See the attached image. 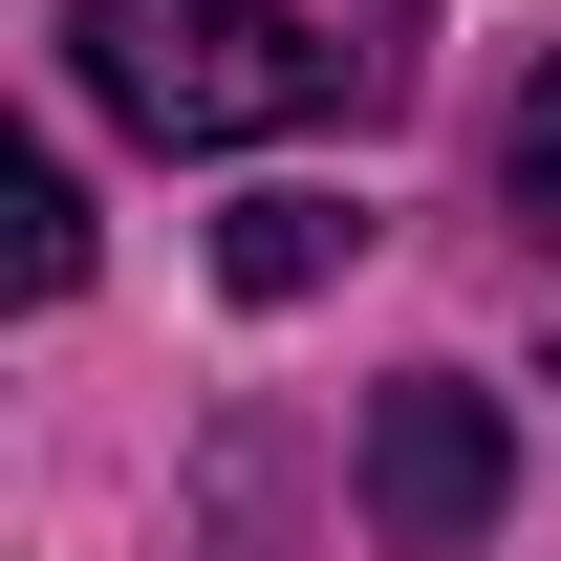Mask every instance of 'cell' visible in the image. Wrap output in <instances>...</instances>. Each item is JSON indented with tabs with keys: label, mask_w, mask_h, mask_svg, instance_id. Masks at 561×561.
I'll list each match as a JSON object with an SVG mask.
<instances>
[{
	"label": "cell",
	"mask_w": 561,
	"mask_h": 561,
	"mask_svg": "<svg viewBox=\"0 0 561 561\" xmlns=\"http://www.w3.org/2000/svg\"><path fill=\"white\" fill-rule=\"evenodd\" d=\"M496 496H518L496 389H476V367H389V389H367V540H389V561H454V540H496Z\"/></svg>",
	"instance_id": "cell-2"
},
{
	"label": "cell",
	"mask_w": 561,
	"mask_h": 561,
	"mask_svg": "<svg viewBox=\"0 0 561 561\" xmlns=\"http://www.w3.org/2000/svg\"><path fill=\"white\" fill-rule=\"evenodd\" d=\"M0 280H22V302H66V280H87V195H66V151H22V173H0Z\"/></svg>",
	"instance_id": "cell-4"
},
{
	"label": "cell",
	"mask_w": 561,
	"mask_h": 561,
	"mask_svg": "<svg viewBox=\"0 0 561 561\" xmlns=\"http://www.w3.org/2000/svg\"><path fill=\"white\" fill-rule=\"evenodd\" d=\"M346 238H367L346 195H238V216H216V280H238V302H302V280L346 260Z\"/></svg>",
	"instance_id": "cell-3"
},
{
	"label": "cell",
	"mask_w": 561,
	"mask_h": 561,
	"mask_svg": "<svg viewBox=\"0 0 561 561\" xmlns=\"http://www.w3.org/2000/svg\"><path fill=\"white\" fill-rule=\"evenodd\" d=\"M496 216H518V238H561V66L518 87V130H496Z\"/></svg>",
	"instance_id": "cell-5"
},
{
	"label": "cell",
	"mask_w": 561,
	"mask_h": 561,
	"mask_svg": "<svg viewBox=\"0 0 561 561\" xmlns=\"http://www.w3.org/2000/svg\"><path fill=\"white\" fill-rule=\"evenodd\" d=\"M66 66H87V108L151 130V151H260V130H302V108L346 87L302 0H66Z\"/></svg>",
	"instance_id": "cell-1"
}]
</instances>
